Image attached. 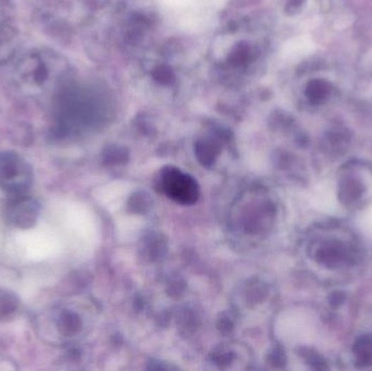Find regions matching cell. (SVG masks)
<instances>
[{"instance_id": "6da1fadb", "label": "cell", "mask_w": 372, "mask_h": 371, "mask_svg": "<svg viewBox=\"0 0 372 371\" xmlns=\"http://www.w3.org/2000/svg\"><path fill=\"white\" fill-rule=\"evenodd\" d=\"M166 5L169 7H183V6L187 5L191 3L192 0H163Z\"/></svg>"}]
</instances>
